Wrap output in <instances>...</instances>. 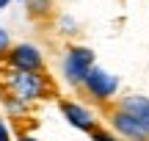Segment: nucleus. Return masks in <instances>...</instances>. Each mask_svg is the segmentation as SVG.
Wrapping results in <instances>:
<instances>
[{
    "label": "nucleus",
    "mask_w": 149,
    "mask_h": 141,
    "mask_svg": "<svg viewBox=\"0 0 149 141\" xmlns=\"http://www.w3.org/2000/svg\"><path fill=\"white\" fill-rule=\"evenodd\" d=\"M0 94L14 97L31 108L44 100H58L55 80L47 72H17L8 66H0Z\"/></svg>",
    "instance_id": "nucleus-1"
},
{
    "label": "nucleus",
    "mask_w": 149,
    "mask_h": 141,
    "mask_svg": "<svg viewBox=\"0 0 149 141\" xmlns=\"http://www.w3.org/2000/svg\"><path fill=\"white\" fill-rule=\"evenodd\" d=\"M94 69V50L86 47V44H69L64 50V58H61V75H64L66 86L72 89H83L88 72Z\"/></svg>",
    "instance_id": "nucleus-2"
},
{
    "label": "nucleus",
    "mask_w": 149,
    "mask_h": 141,
    "mask_svg": "<svg viewBox=\"0 0 149 141\" xmlns=\"http://www.w3.org/2000/svg\"><path fill=\"white\" fill-rule=\"evenodd\" d=\"M0 64L8 66V69H17V72H47V61H44L42 50L36 44H28V42L14 44Z\"/></svg>",
    "instance_id": "nucleus-3"
},
{
    "label": "nucleus",
    "mask_w": 149,
    "mask_h": 141,
    "mask_svg": "<svg viewBox=\"0 0 149 141\" xmlns=\"http://www.w3.org/2000/svg\"><path fill=\"white\" fill-rule=\"evenodd\" d=\"M83 91L88 94L94 103L108 105L119 91V77L111 75V72H105V69H100V66H94V69L88 72V77H86V83H83Z\"/></svg>",
    "instance_id": "nucleus-4"
},
{
    "label": "nucleus",
    "mask_w": 149,
    "mask_h": 141,
    "mask_svg": "<svg viewBox=\"0 0 149 141\" xmlns=\"http://www.w3.org/2000/svg\"><path fill=\"white\" fill-rule=\"evenodd\" d=\"M58 111H61V116H64L66 122L74 127V130H83V133H94L97 127V116H94V111L91 108H86L83 103H77V100H69V97H58Z\"/></svg>",
    "instance_id": "nucleus-5"
},
{
    "label": "nucleus",
    "mask_w": 149,
    "mask_h": 141,
    "mask_svg": "<svg viewBox=\"0 0 149 141\" xmlns=\"http://www.w3.org/2000/svg\"><path fill=\"white\" fill-rule=\"evenodd\" d=\"M108 125H111V130L122 141H149V130L146 127L141 125V122H135L133 116H127L124 111H119L116 105L108 111Z\"/></svg>",
    "instance_id": "nucleus-6"
},
{
    "label": "nucleus",
    "mask_w": 149,
    "mask_h": 141,
    "mask_svg": "<svg viewBox=\"0 0 149 141\" xmlns=\"http://www.w3.org/2000/svg\"><path fill=\"white\" fill-rule=\"evenodd\" d=\"M116 108L124 111L127 116H133L135 122H141L149 130V97H144V94H127V97H122L116 103Z\"/></svg>",
    "instance_id": "nucleus-7"
},
{
    "label": "nucleus",
    "mask_w": 149,
    "mask_h": 141,
    "mask_svg": "<svg viewBox=\"0 0 149 141\" xmlns=\"http://www.w3.org/2000/svg\"><path fill=\"white\" fill-rule=\"evenodd\" d=\"M53 8H55V0H25V11L31 20L36 22H44L53 17Z\"/></svg>",
    "instance_id": "nucleus-8"
},
{
    "label": "nucleus",
    "mask_w": 149,
    "mask_h": 141,
    "mask_svg": "<svg viewBox=\"0 0 149 141\" xmlns=\"http://www.w3.org/2000/svg\"><path fill=\"white\" fill-rule=\"evenodd\" d=\"M3 114H6V119L17 122V119H25V116L31 114V105L19 103V100H14V97H3Z\"/></svg>",
    "instance_id": "nucleus-9"
},
{
    "label": "nucleus",
    "mask_w": 149,
    "mask_h": 141,
    "mask_svg": "<svg viewBox=\"0 0 149 141\" xmlns=\"http://www.w3.org/2000/svg\"><path fill=\"white\" fill-rule=\"evenodd\" d=\"M91 141H122V138H119L111 127H97V130L91 133Z\"/></svg>",
    "instance_id": "nucleus-10"
},
{
    "label": "nucleus",
    "mask_w": 149,
    "mask_h": 141,
    "mask_svg": "<svg viewBox=\"0 0 149 141\" xmlns=\"http://www.w3.org/2000/svg\"><path fill=\"white\" fill-rule=\"evenodd\" d=\"M11 47H14V44H11V36H8V31H6V28H0V61L6 58V53H8Z\"/></svg>",
    "instance_id": "nucleus-11"
},
{
    "label": "nucleus",
    "mask_w": 149,
    "mask_h": 141,
    "mask_svg": "<svg viewBox=\"0 0 149 141\" xmlns=\"http://www.w3.org/2000/svg\"><path fill=\"white\" fill-rule=\"evenodd\" d=\"M58 25H61V33H66V36H74V31H77V25H74L72 17H61Z\"/></svg>",
    "instance_id": "nucleus-12"
},
{
    "label": "nucleus",
    "mask_w": 149,
    "mask_h": 141,
    "mask_svg": "<svg viewBox=\"0 0 149 141\" xmlns=\"http://www.w3.org/2000/svg\"><path fill=\"white\" fill-rule=\"evenodd\" d=\"M0 141H14L11 127H8V122H6V114H3V111H0Z\"/></svg>",
    "instance_id": "nucleus-13"
},
{
    "label": "nucleus",
    "mask_w": 149,
    "mask_h": 141,
    "mask_svg": "<svg viewBox=\"0 0 149 141\" xmlns=\"http://www.w3.org/2000/svg\"><path fill=\"white\" fill-rule=\"evenodd\" d=\"M14 141H42V138H36L33 133H28V130H19V133H17V138H14Z\"/></svg>",
    "instance_id": "nucleus-14"
},
{
    "label": "nucleus",
    "mask_w": 149,
    "mask_h": 141,
    "mask_svg": "<svg viewBox=\"0 0 149 141\" xmlns=\"http://www.w3.org/2000/svg\"><path fill=\"white\" fill-rule=\"evenodd\" d=\"M8 3H11V0H0V11H3V8H6Z\"/></svg>",
    "instance_id": "nucleus-15"
},
{
    "label": "nucleus",
    "mask_w": 149,
    "mask_h": 141,
    "mask_svg": "<svg viewBox=\"0 0 149 141\" xmlns=\"http://www.w3.org/2000/svg\"><path fill=\"white\" fill-rule=\"evenodd\" d=\"M19 3H25V0H19Z\"/></svg>",
    "instance_id": "nucleus-16"
}]
</instances>
